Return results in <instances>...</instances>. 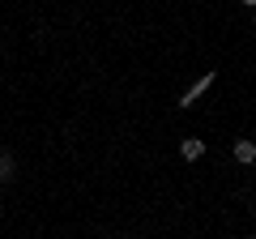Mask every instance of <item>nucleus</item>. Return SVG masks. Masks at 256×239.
<instances>
[{
    "label": "nucleus",
    "mask_w": 256,
    "mask_h": 239,
    "mask_svg": "<svg viewBox=\"0 0 256 239\" xmlns=\"http://www.w3.org/2000/svg\"><path fill=\"white\" fill-rule=\"evenodd\" d=\"M244 4H252V9H256V0H244Z\"/></svg>",
    "instance_id": "nucleus-4"
},
{
    "label": "nucleus",
    "mask_w": 256,
    "mask_h": 239,
    "mask_svg": "<svg viewBox=\"0 0 256 239\" xmlns=\"http://www.w3.org/2000/svg\"><path fill=\"white\" fill-rule=\"evenodd\" d=\"M235 162H244V166H248V162H256V141H248V137H244V141H235Z\"/></svg>",
    "instance_id": "nucleus-3"
},
{
    "label": "nucleus",
    "mask_w": 256,
    "mask_h": 239,
    "mask_svg": "<svg viewBox=\"0 0 256 239\" xmlns=\"http://www.w3.org/2000/svg\"><path fill=\"white\" fill-rule=\"evenodd\" d=\"M252 22H256V18H252Z\"/></svg>",
    "instance_id": "nucleus-5"
},
{
    "label": "nucleus",
    "mask_w": 256,
    "mask_h": 239,
    "mask_svg": "<svg viewBox=\"0 0 256 239\" xmlns=\"http://www.w3.org/2000/svg\"><path fill=\"white\" fill-rule=\"evenodd\" d=\"M180 154L188 158V162H196V158L205 154V141H201V137H184V146H180Z\"/></svg>",
    "instance_id": "nucleus-2"
},
{
    "label": "nucleus",
    "mask_w": 256,
    "mask_h": 239,
    "mask_svg": "<svg viewBox=\"0 0 256 239\" xmlns=\"http://www.w3.org/2000/svg\"><path fill=\"white\" fill-rule=\"evenodd\" d=\"M252 239H256V235H252Z\"/></svg>",
    "instance_id": "nucleus-6"
},
{
    "label": "nucleus",
    "mask_w": 256,
    "mask_h": 239,
    "mask_svg": "<svg viewBox=\"0 0 256 239\" xmlns=\"http://www.w3.org/2000/svg\"><path fill=\"white\" fill-rule=\"evenodd\" d=\"M210 86H214V73H201V77H196V86H192V90L180 98V107H196V98H201V94L210 90Z\"/></svg>",
    "instance_id": "nucleus-1"
}]
</instances>
